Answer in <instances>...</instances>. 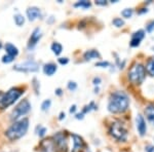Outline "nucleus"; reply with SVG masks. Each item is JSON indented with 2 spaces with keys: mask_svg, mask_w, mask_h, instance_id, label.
I'll return each mask as SVG.
<instances>
[{
  "mask_svg": "<svg viewBox=\"0 0 154 152\" xmlns=\"http://www.w3.org/2000/svg\"><path fill=\"white\" fill-rule=\"evenodd\" d=\"M130 100L123 92H116L111 95L108 103V110L111 113H121L128 110Z\"/></svg>",
  "mask_w": 154,
  "mask_h": 152,
  "instance_id": "1",
  "label": "nucleus"
},
{
  "mask_svg": "<svg viewBox=\"0 0 154 152\" xmlns=\"http://www.w3.org/2000/svg\"><path fill=\"white\" fill-rule=\"evenodd\" d=\"M29 129V119L23 118L16 121L6 129L5 136L11 141H16L25 136Z\"/></svg>",
  "mask_w": 154,
  "mask_h": 152,
  "instance_id": "2",
  "label": "nucleus"
},
{
  "mask_svg": "<svg viewBox=\"0 0 154 152\" xmlns=\"http://www.w3.org/2000/svg\"><path fill=\"white\" fill-rule=\"evenodd\" d=\"M24 94V89L19 88H11L7 93L3 94L1 100H0V109H5L7 107L14 103L22 95Z\"/></svg>",
  "mask_w": 154,
  "mask_h": 152,
  "instance_id": "3",
  "label": "nucleus"
},
{
  "mask_svg": "<svg viewBox=\"0 0 154 152\" xmlns=\"http://www.w3.org/2000/svg\"><path fill=\"white\" fill-rule=\"evenodd\" d=\"M145 74H146L145 67L141 64H136L128 71V79H130L131 83L140 84L145 79Z\"/></svg>",
  "mask_w": 154,
  "mask_h": 152,
  "instance_id": "4",
  "label": "nucleus"
},
{
  "mask_svg": "<svg viewBox=\"0 0 154 152\" xmlns=\"http://www.w3.org/2000/svg\"><path fill=\"white\" fill-rule=\"evenodd\" d=\"M30 110H31V104L29 103V101L27 99L23 100V101L20 102L18 104V106L12 111V113L11 115V120H17V119L20 118L21 116L28 113Z\"/></svg>",
  "mask_w": 154,
  "mask_h": 152,
  "instance_id": "5",
  "label": "nucleus"
},
{
  "mask_svg": "<svg viewBox=\"0 0 154 152\" xmlns=\"http://www.w3.org/2000/svg\"><path fill=\"white\" fill-rule=\"evenodd\" d=\"M110 134L118 141H125L128 137V132L125 126L119 123H114L110 126Z\"/></svg>",
  "mask_w": 154,
  "mask_h": 152,
  "instance_id": "6",
  "label": "nucleus"
},
{
  "mask_svg": "<svg viewBox=\"0 0 154 152\" xmlns=\"http://www.w3.org/2000/svg\"><path fill=\"white\" fill-rule=\"evenodd\" d=\"M14 69L20 72H37L39 70V65L34 61H26L16 65Z\"/></svg>",
  "mask_w": 154,
  "mask_h": 152,
  "instance_id": "7",
  "label": "nucleus"
},
{
  "mask_svg": "<svg viewBox=\"0 0 154 152\" xmlns=\"http://www.w3.org/2000/svg\"><path fill=\"white\" fill-rule=\"evenodd\" d=\"M72 138H73V149H72V152H82L84 148H85V143H84L83 139L80 136L75 134L72 135Z\"/></svg>",
  "mask_w": 154,
  "mask_h": 152,
  "instance_id": "8",
  "label": "nucleus"
},
{
  "mask_svg": "<svg viewBox=\"0 0 154 152\" xmlns=\"http://www.w3.org/2000/svg\"><path fill=\"white\" fill-rule=\"evenodd\" d=\"M54 145H56V147L59 150L62 151L67 150V140L63 134L59 133L54 136Z\"/></svg>",
  "mask_w": 154,
  "mask_h": 152,
  "instance_id": "9",
  "label": "nucleus"
},
{
  "mask_svg": "<svg viewBox=\"0 0 154 152\" xmlns=\"http://www.w3.org/2000/svg\"><path fill=\"white\" fill-rule=\"evenodd\" d=\"M41 38V32L40 29L36 28L33 31V33L31 34V37L29 39V43H28V48H33L34 46L37 44V42L39 41V39Z\"/></svg>",
  "mask_w": 154,
  "mask_h": 152,
  "instance_id": "10",
  "label": "nucleus"
},
{
  "mask_svg": "<svg viewBox=\"0 0 154 152\" xmlns=\"http://www.w3.org/2000/svg\"><path fill=\"white\" fill-rule=\"evenodd\" d=\"M145 36V32L143 30H139L138 32L133 34V37H131V46L136 47L140 45V42L142 41V39Z\"/></svg>",
  "mask_w": 154,
  "mask_h": 152,
  "instance_id": "11",
  "label": "nucleus"
},
{
  "mask_svg": "<svg viewBox=\"0 0 154 152\" xmlns=\"http://www.w3.org/2000/svg\"><path fill=\"white\" fill-rule=\"evenodd\" d=\"M40 16H41V11L38 7L32 6L27 9V17H28L29 21H35L36 19L40 18Z\"/></svg>",
  "mask_w": 154,
  "mask_h": 152,
  "instance_id": "12",
  "label": "nucleus"
},
{
  "mask_svg": "<svg viewBox=\"0 0 154 152\" xmlns=\"http://www.w3.org/2000/svg\"><path fill=\"white\" fill-rule=\"evenodd\" d=\"M137 129H138L140 136H144L146 134V131H147V126H146L144 117L142 115H140V114L137 116Z\"/></svg>",
  "mask_w": 154,
  "mask_h": 152,
  "instance_id": "13",
  "label": "nucleus"
},
{
  "mask_svg": "<svg viewBox=\"0 0 154 152\" xmlns=\"http://www.w3.org/2000/svg\"><path fill=\"white\" fill-rule=\"evenodd\" d=\"M5 51H6V54L14 57V58H16V57L19 54L18 47L14 46L12 43H6L5 44Z\"/></svg>",
  "mask_w": 154,
  "mask_h": 152,
  "instance_id": "14",
  "label": "nucleus"
},
{
  "mask_svg": "<svg viewBox=\"0 0 154 152\" xmlns=\"http://www.w3.org/2000/svg\"><path fill=\"white\" fill-rule=\"evenodd\" d=\"M57 71V66L53 63H48V64H45L43 67V72L45 75L48 76H51L56 73Z\"/></svg>",
  "mask_w": 154,
  "mask_h": 152,
  "instance_id": "15",
  "label": "nucleus"
},
{
  "mask_svg": "<svg viewBox=\"0 0 154 152\" xmlns=\"http://www.w3.org/2000/svg\"><path fill=\"white\" fill-rule=\"evenodd\" d=\"M41 146L43 147L45 152H54V149H56V145H54V142L51 140H44L41 143Z\"/></svg>",
  "mask_w": 154,
  "mask_h": 152,
  "instance_id": "16",
  "label": "nucleus"
},
{
  "mask_svg": "<svg viewBox=\"0 0 154 152\" xmlns=\"http://www.w3.org/2000/svg\"><path fill=\"white\" fill-rule=\"evenodd\" d=\"M145 114L146 117L151 123L154 124V106L153 105H149L147 108L145 109Z\"/></svg>",
  "mask_w": 154,
  "mask_h": 152,
  "instance_id": "17",
  "label": "nucleus"
},
{
  "mask_svg": "<svg viewBox=\"0 0 154 152\" xmlns=\"http://www.w3.org/2000/svg\"><path fill=\"white\" fill-rule=\"evenodd\" d=\"M84 59L86 60V61H88V60H93V59H97V58H100V54L98 53L97 51L95 49H91V51H88L85 54H84Z\"/></svg>",
  "mask_w": 154,
  "mask_h": 152,
  "instance_id": "18",
  "label": "nucleus"
},
{
  "mask_svg": "<svg viewBox=\"0 0 154 152\" xmlns=\"http://www.w3.org/2000/svg\"><path fill=\"white\" fill-rule=\"evenodd\" d=\"M51 51H53V53L56 54V56H59V54L62 53V51H63V46H62V44H60L59 42H54V43L51 44Z\"/></svg>",
  "mask_w": 154,
  "mask_h": 152,
  "instance_id": "19",
  "label": "nucleus"
},
{
  "mask_svg": "<svg viewBox=\"0 0 154 152\" xmlns=\"http://www.w3.org/2000/svg\"><path fill=\"white\" fill-rule=\"evenodd\" d=\"M146 70L148 71V73L150 75L154 76V58H151L148 61L147 65H146Z\"/></svg>",
  "mask_w": 154,
  "mask_h": 152,
  "instance_id": "20",
  "label": "nucleus"
},
{
  "mask_svg": "<svg viewBox=\"0 0 154 152\" xmlns=\"http://www.w3.org/2000/svg\"><path fill=\"white\" fill-rule=\"evenodd\" d=\"M14 23H16L17 26H19V27L23 26L25 23V18L20 14H16V16H14Z\"/></svg>",
  "mask_w": 154,
  "mask_h": 152,
  "instance_id": "21",
  "label": "nucleus"
},
{
  "mask_svg": "<svg viewBox=\"0 0 154 152\" xmlns=\"http://www.w3.org/2000/svg\"><path fill=\"white\" fill-rule=\"evenodd\" d=\"M75 7H82V8H88L91 6V2L86 1V0H82V1H78L74 4Z\"/></svg>",
  "mask_w": 154,
  "mask_h": 152,
  "instance_id": "22",
  "label": "nucleus"
},
{
  "mask_svg": "<svg viewBox=\"0 0 154 152\" xmlns=\"http://www.w3.org/2000/svg\"><path fill=\"white\" fill-rule=\"evenodd\" d=\"M121 14H122L123 18H126V19L131 18V17L133 16V9H131V8L123 9V11H121Z\"/></svg>",
  "mask_w": 154,
  "mask_h": 152,
  "instance_id": "23",
  "label": "nucleus"
},
{
  "mask_svg": "<svg viewBox=\"0 0 154 152\" xmlns=\"http://www.w3.org/2000/svg\"><path fill=\"white\" fill-rule=\"evenodd\" d=\"M51 100H45V101H43V103L41 104L42 111H46V110H48L49 107H51Z\"/></svg>",
  "mask_w": 154,
  "mask_h": 152,
  "instance_id": "24",
  "label": "nucleus"
},
{
  "mask_svg": "<svg viewBox=\"0 0 154 152\" xmlns=\"http://www.w3.org/2000/svg\"><path fill=\"white\" fill-rule=\"evenodd\" d=\"M112 23L114 26H116V27H122L123 25H125V22H123V20H121V19H119V18H116V19H114L113 21H112Z\"/></svg>",
  "mask_w": 154,
  "mask_h": 152,
  "instance_id": "25",
  "label": "nucleus"
},
{
  "mask_svg": "<svg viewBox=\"0 0 154 152\" xmlns=\"http://www.w3.org/2000/svg\"><path fill=\"white\" fill-rule=\"evenodd\" d=\"M14 60V57L11 56H8V54H5V56L2 57V63L4 64H8V63H11L12 61Z\"/></svg>",
  "mask_w": 154,
  "mask_h": 152,
  "instance_id": "26",
  "label": "nucleus"
},
{
  "mask_svg": "<svg viewBox=\"0 0 154 152\" xmlns=\"http://www.w3.org/2000/svg\"><path fill=\"white\" fill-rule=\"evenodd\" d=\"M68 88L70 89V91H75V89L77 88V84H76V82H74V81H69L68 82Z\"/></svg>",
  "mask_w": 154,
  "mask_h": 152,
  "instance_id": "27",
  "label": "nucleus"
},
{
  "mask_svg": "<svg viewBox=\"0 0 154 152\" xmlns=\"http://www.w3.org/2000/svg\"><path fill=\"white\" fill-rule=\"evenodd\" d=\"M154 29V21H152V22H150L148 25H147V27H146V30H147V32H152V30Z\"/></svg>",
  "mask_w": 154,
  "mask_h": 152,
  "instance_id": "28",
  "label": "nucleus"
},
{
  "mask_svg": "<svg viewBox=\"0 0 154 152\" xmlns=\"http://www.w3.org/2000/svg\"><path fill=\"white\" fill-rule=\"evenodd\" d=\"M97 67H102V68H106V67H109V63L108 62H99V63L96 64Z\"/></svg>",
  "mask_w": 154,
  "mask_h": 152,
  "instance_id": "29",
  "label": "nucleus"
},
{
  "mask_svg": "<svg viewBox=\"0 0 154 152\" xmlns=\"http://www.w3.org/2000/svg\"><path fill=\"white\" fill-rule=\"evenodd\" d=\"M58 61H59V63L61 64V65H66V64H68L69 60L67 59V58H60Z\"/></svg>",
  "mask_w": 154,
  "mask_h": 152,
  "instance_id": "30",
  "label": "nucleus"
},
{
  "mask_svg": "<svg viewBox=\"0 0 154 152\" xmlns=\"http://www.w3.org/2000/svg\"><path fill=\"white\" fill-rule=\"evenodd\" d=\"M96 4L97 5H106L107 2L104 1V0H97L96 1Z\"/></svg>",
  "mask_w": 154,
  "mask_h": 152,
  "instance_id": "31",
  "label": "nucleus"
},
{
  "mask_svg": "<svg viewBox=\"0 0 154 152\" xmlns=\"http://www.w3.org/2000/svg\"><path fill=\"white\" fill-rule=\"evenodd\" d=\"M45 132H46V129L45 128H41V129L39 131V136L43 137L44 135H45Z\"/></svg>",
  "mask_w": 154,
  "mask_h": 152,
  "instance_id": "32",
  "label": "nucleus"
},
{
  "mask_svg": "<svg viewBox=\"0 0 154 152\" xmlns=\"http://www.w3.org/2000/svg\"><path fill=\"white\" fill-rule=\"evenodd\" d=\"M101 82V79L99 78V77H96V78H94V84H99Z\"/></svg>",
  "mask_w": 154,
  "mask_h": 152,
  "instance_id": "33",
  "label": "nucleus"
},
{
  "mask_svg": "<svg viewBox=\"0 0 154 152\" xmlns=\"http://www.w3.org/2000/svg\"><path fill=\"white\" fill-rule=\"evenodd\" d=\"M76 118H77V119H82V118H83V113H78V114H76Z\"/></svg>",
  "mask_w": 154,
  "mask_h": 152,
  "instance_id": "34",
  "label": "nucleus"
},
{
  "mask_svg": "<svg viewBox=\"0 0 154 152\" xmlns=\"http://www.w3.org/2000/svg\"><path fill=\"white\" fill-rule=\"evenodd\" d=\"M75 111H76V106L75 105L71 106V108H70V112H71V113H74Z\"/></svg>",
  "mask_w": 154,
  "mask_h": 152,
  "instance_id": "35",
  "label": "nucleus"
},
{
  "mask_svg": "<svg viewBox=\"0 0 154 152\" xmlns=\"http://www.w3.org/2000/svg\"><path fill=\"white\" fill-rule=\"evenodd\" d=\"M147 152H154V146H149L147 148Z\"/></svg>",
  "mask_w": 154,
  "mask_h": 152,
  "instance_id": "36",
  "label": "nucleus"
},
{
  "mask_svg": "<svg viewBox=\"0 0 154 152\" xmlns=\"http://www.w3.org/2000/svg\"><path fill=\"white\" fill-rule=\"evenodd\" d=\"M56 94L58 95V96H61V95H62V89L61 88H58L56 91Z\"/></svg>",
  "mask_w": 154,
  "mask_h": 152,
  "instance_id": "37",
  "label": "nucleus"
},
{
  "mask_svg": "<svg viewBox=\"0 0 154 152\" xmlns=\"http://www.w3.org/2000/svg\"><path fill=\"white\" fill-rule=\"evenodd\" d=\"M59 118L61 119V120H62L63 118H65V113H63V112H62V113L60 114V117H59Z\"/></svg>",
  "mask_w": 154,
  "mask_h": 152,
  "instance_id": "38",
  "label": "nucleus"
},
{
  "mask_svg": "<svg viewBox=\"0 0 154 152\" xmlns=\"http://www.w3.org/2000/svg\"><path fill=\"white\" fill-rule=\"evenodd\" d=\"M2 96H3V94L1 93V92H0V100H1V98H2Z\"/></svg>",
  "mask_w": 154,
  "mask_h": 152,
  "instance_id": "39",
  "label": "nucleus"
},
{
  "mask_svg": "<svg viewBox=\"0 0 154 152\" xmlns=\"http://www.w3.org/2000/svg\"><path fill=\"white\" fill-rule=\"evenodd\" d=\"M1 47H2V43L0 42V48H1Z\"/></svg>",
  "mask_w": 154,
  "mask_h": 152,
  "instance_id": "40",
  "label": "nucleus"
}]
</instances>
